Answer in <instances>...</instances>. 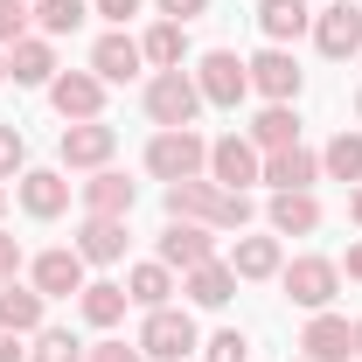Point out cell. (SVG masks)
Returning <instances> with one entry per match:
<instances>
[{"instance_id": "f546056e", "label": "cell", "mask_w": 362, "mask_h": 362, "mask_svg": "<svg viewBox=\"0 0 362 362\" xmlns=\"http://www.w3.org/2000/svg\"><path fill=\"white\" fill-rule=\"evenodd\" d=\"M320 175H327V181H349V188L362 181V126H341V133L320 146Z\"/></svg>"}, {"instance_id": "f35d334b", "label": "cell", "mask_w": 362, "mask_h": 362, "mask_svg": "<svg viewBox=\"0 0 362 362\" xmlns=\"http://www.w3.org/2000/svg\"><path fill=\"white\" fill-rule=\"evenodd\" d=\"M153 14H160V21H181V28H188L195 14H209V0H153Z\"/></svg>"}, {"instance_id": "ac0fdd59", "label": "cell", "mask_w": 362, "mask_h": 362, "mask_svg": "<svg viewBox=\"0 0 362 362\" xmlns=\"http://www.w3.org/2000/svg\"><path fill=\"white\" fill-rule=\"evenodd\" d=\"M0 327L21 334V341H28L35 327H49V300L28 286V279H7V286H0Z\"/></svg>"}, {"instance_id": "4fadbf2b", "label": "cell", "mask_w": 362, "mask_h": 362, "mask_svg": "<svg viewBox=\"0 0 362 362\" xmlns=\"http://www.w3.org/2000/svg\"><path fill=\"white\" fill-rule=\"evenodd\" d=\"M209 181H223V188H258L265 181V153L251 146L244 133H223V139H209Z\"/></svg>"}, {"instance_id": "ab89813d", "label": "cell", "mask_w": 362, "mask_h": 362, "mask_svg": "<svg viewBox=\"0 0 362 362\" xmlns=\"http://www.w3.org/2000/svg\"><path fill=\"white\" fill-rule=\"evenodd\" d=\"M0 362H28V349H21V334H7V327H0Z\"/></svg>"}, {"instance_id": "4316f807", "label": "cell", "mask_w": 362, "mask_h": 362, "mask_svg": "<svg viewBox=\"0 0 362 362\" xmlns=\"http://www.w3.org/2000/svg\"><path fill=\"white\" fill-rule=\"evenodd\" d=\"M244 139H251L258 153H286V146H300V112H293V105H265V112L244 126Z\"/></svg>"}, {"instance_id": "277c9868", "label": "cell", "mask_w": 362, "mask_h": 362, "mask_svg": "<svg viewBox=\"0 0 362 362\" xmlns=\"http://www.w3.org/2000/svg\"><path fill=\"white\" fill-rule=\"evenodd\" d=\"M195 349H202V327L188 307H153L139 320V356L146 362H188Z\"/></svg>"}, {"instance_id": "836d02e7", "label": "cell", "mask_w": 362, "mask_h": 362, "mask_svg": "<svg viewBox=\"0 0 362 362\" xmlns=\"http://www.w3.org/2000/svg\"><path fill=\"white\" fill-rule=\"evenodd\" d=\"M21 168H28V139L21 126H0V181H21Z\"/></svg>"}, {"instance_id": "8fae6325", "label": "cell", "mask_w": 362, "mask_h": 362, "mask_svg": "<svg viewBox=\"0 0 362 362\" xmlns=\"http://www.w3.org/2000/svg\"><path fill=\"white\" fill-rule=\"evenodd\" d=\"M153 258L168 272H195V265H209L216 258V230L209 223H181V216H168V230L153 237Z\"/></svg>"}, {"instance_id": "b9f144b4", "label": "cell", "mask_w": 362, "mask_h": 362, "mask_svg": "<svg viewBox=\"0 0 362 362\" xmlns=\"http://www.w3.org/2000/svg\"><path fill=\"white\" fill-rule=\"evenodd\" d=\"M349 216H356V230H362V181L349 188Z\"/></svg>"}, {"instance_id": "1f68e13d", "label": "cell", "mask_w": 362, "mask_h": 362, "mask_svg": "<svg viewBox=\"0 0 362 362\" xmlns=\"http://www.w3.org/2000/svg\"><path fill=\"white\" fill-rule=\"evenodd\" d=\"M28 362H84V341L70 327H35L28 334Z\"/></svg>"}, {"instance_id": "ffe728a7", "label": "cell", "mask_w": 362, "mask_h": 362, "mask_svg": "<svg viewBox=\"0 0 362 362\" xmlns=\"http://www.w3.org/2000/svg\"><path fill=\"white\" fill-rule=\"evenodd\" d=\"M237 279H279L286 272V251H279V237L272 230H251V237H237L230 244V258H223Z\"/></svg>"}, {"instance_id": "5bb4252c", "label": "cell", "mask_w": 362, "mask_h": 362, "mask_svg": "<svg viewBox=\"0 0 362 362\" xmlns=\"http://www.w3.org/2000/svg\"><path fill=\"white\" fill-rule=\"evenodd\" d=\"M14 202H21L35 223H56V216L70 209V175H63V168H21V181H14Z\"/></svg>"}, {"instance_id": "9c48e42d", "label": "cell", "mask_w": 362, "mask_h": 362, "mask_svg": "<svg viewBox=\"0 0 362 362\" xmlns=\"http://www.w3.org/2000/svg\"><path fill=\"white\" fill-rule=\"evenodd\" d=\"M307 35H314V49L327 63H349V56H362V7L356 0H320Z\"/></svg>"}, {"instance_id": "6da1fadb", "label": "cell", "mask_w": 362, "mask_h": 362, "mask_svg": "<svg viewBox=\"0 0 362 362\" xmlns=\"http://www.w3.org/2000/svg\"><path fill=\"white\" fill-rule=\"evenodd\" d=\"M168 216L209 223V230H244L251 223V195H244V188H223V181H209V175H195V181H175V188H168Z\"/></svg>"}, {"instance_id": "2e32d148", "label": "cell", "mask_w": 362, "mask_h": 362, "mask_svg": "<svg viewBox=\"0 0 362 362\" xmlns=\"http://www.w3.org/2000/svg\"><path fill=\"white\" fill-rule=\"evenodd\" d=\"M265 223H272V237H314V230H320V202H314V188H272Z\"/></svg>"}, {"instance_id": "7bdbcfd3", "label": "cell", "mask_w": 362, "mask_h": 362, "mask_svg": "<svg viewBox=\"0 0 362 362\" xmlns=\"http://www.w3.org/2000/svg\"><path fill=\"white\" fill-rule=\"evenodd\" d=\"M356 362H362V320H356Z\"/></svg>"}, {"instance_id": "7a4b0ae2", "label": "cell", "mask_w": 362, "mask_h": 362, "mask_svg": "<svg viewBox=\"0 0 362 362\" xmlns=\"http://www.w3.org/2000/svg\"><path fill=\"white\" fill-rule=\"evenodd\" d=\"M146 175L168 181V188L209 175V139L195 133V126H168V133H153V139H146Z\"/></svg>"}, {"instance_id": "c3c4849f", "label": "cell", "mask_w": 362, "mask_h": 362, "mask_svg": "<svg viewBox=\"0 0 362 362\" xmlns=\"http://www.w3.org/2000/svg\"><path fill=\"white\" fill-rule=\"evenodd\" d=\"M307 7H314V0H307Z\"/></svg>"}, {"instance_id": "f1b7e54d", "label": "cell", "mask_w": 362, "mask_h": 362, "mask_svg": "<svg viewBox=\"0 0 362 362\" xmlns=\"http://www.w3.org/2000/svg\"><path fill=\"white\" fill-rule=\"evenodd\" d=\"M314 181H320V153H314V146L265 153V188H314Z\"/></svg>"}, {"instance_id": "8992f818", "label": "cell", "mask_w": 362, "mask_h": 362, "mask_svg": "<svg viewBox=\"0 0 362 362\" xmlns=\"http://www.w3.org/2000/svg\"><path fill=\"white\" fill-rule=\"evenodd\" d=\"M279 286H286V300H293V307L327 314V307H334V293H341V265H334V258H320V251H300V258H286Z\"/></svg>"}, {"instance_id": "cb8c5ba5", "label": "cell", "mask_w": 362, "mask_h": 362, "mask_svg": "<svg viewBox=\"0 0 362 362\" xmlns=\"http://www.w3.org/2000/svg\"><path fill=\"white\" fill-rule=\"evenodd\" d=\"M258 28H265V42L293 49L314 28V7H307V0H258Z\"/></svg>"}, {"instance_id": "44dd1931", "label": "cell", "mask_w": 362, "mask_h": 362, "mask_svg": "<svg viewBox=\"0 0 362 362\" xmlns=\"http://www.w3.org/2000/svg\"><path fill=\"white\" fill-rule=\"evenodd\" d=\"M300 349H307V362H349V356H356V327H349V320L327 307V314H314V320H307Z\"/></svg>"}, {"instance_id": "4dcf8cb0", "label": "cell", "mask_w": 362, "mask_h": 362, "mask_svg": "<svg viewBox=\"0 0 362 362\" xmlns=\"http://www.w3.org/2000/svg\"><path fill=\"white\" fill-rule=\"evenodd\" d=\"M28 14H35V35H77L90 21V0H28Z\"/></svg>"}, {"instance_id": "7dc6e473", "label": "cell", "mask_w": 362, "mask_h": 362, "mask_svg": "<svg viewBox=\"0 0 362 362\" xmlns=\"http://www.w3.org/2000/svg\"><path fill=\"white\" fill-rule=\"evenodd\" d=\"M293 362H307V356H293Z\"/></svg>"}, {"instance_id": "d590c367", "label": "cell", "mask_w": 362, "mask_h": 362, "mask_svg": "<svg viewBox=\"0 0 362 362\" xmlns=\"http://www.w3.org/2000/svg\"><path fill=\"white\" fill-rule=\"evenodd\" d=\"M84 362H146V356H139V341H112V334H105V341L84 349Z\"/></svg>"}, {"instance_id": "5b68a950", "label": "cell", "mask_w": 362, "mask_h": 362, "mask_svg": "<svg viewBox=\"0 0 362 362\" xmlns=\"http://www.w3.org/2000/svg\"><path fill=\"white\" fill-rule=\"evenodd\" d=\"M195 90H202V105L237 112V105L251 98V63H244L237 49H202V56H195Z\"/></svg>"}, {"instance_id": "60d3db41", "label": "cell", "mask_w": 362, "mask_h": 362, "mask_svg": "<svg viewBox=\"0 0 362 362\" xmlns=\"http://www.w3.org/2000/svg\"><path fill=\"white\" fill-rule=\"evenodd\" d=\"M341 279H356V286H362V237L349 244V258H341Z\"/></svg>"}, {"instance_id": "83f0119b", "label": "cell", "mask_w": 362, "mask_h": 362, "mask_svg": "<svg viewBox=\"0 0 362 362\" xmlns=\"http://www.w3.org/2000/svg\"><path fill=\"white\" fill-rule=\"evenodd\" d=\"M139 56H146V70H188V28L181 21H153L139 35Z\"/></svg>"}, {"instance_id": "d6a6232c", "label": "cell", "mask_w": 362, "mask_h": 362, "mask_svg": "<svg viewBox=\"0 0 362 362\" xmlns=\"http://www.w3.org/2000/svg\"><path fill=\"white\" fill-rule=\"evenodd\" d=\"M202 362H251V341H244V327H223V334H209V341H202Z\"/></svg>"}, {"instance_id": "7c38bea8", "label": "cell", "mask_w": 362, "mask_h": 362, "mask_svg": "<svg viewBox=\"0 0 362 362\" xmlns=\"http://www.w3.org/2000/svg\"><path fill=\"white\" fill-rule=\"evenodd\" d=\"M84 272H90V265L70 251V244H49V251L28 258V286H35L42 300H70V293H84V286H90Z\"/></svg>"}, {"instance_id": "603a6c76", "label": "cell", "mask_w": 362, "mask_h": 362, "mask_svg": "<svg viewBox=\"0 0 362 362\" xmlns=\"http://www.w3.org/2000/svg\"><path fill=\"white\" fill-rule=\"evenodd\" d=\"M126 307H133V300H126V279H90L84 293H77V314H84L98 334H112V327L126 320Z\"/></svg>"}, {"instance_id": "52a82bcc", "label": "cell", "mask_w": 362, "mask_h": 362, "mask_svg": "<svg viewBox=\"0 0 362 362\" xmlns=\"http://www.w3.org/2000/svg\"><path fill=\"white\" fill-rule=\"evenodd\" d=\"M112 153H119V126H105V119H77L56 139V168L63 175H98V168H112Z\"/></svg>"}, {"instance_id": "30bf717a", "label": "cell", "mask_w": 362, "mask_h": 362, "mask_svg": "<svg viewBox=\"0 0 362 362\" xmlns=\"http://www.w3.org/2000/svg\"><path fill=\"white\" fill-rule=\"evenodd\" d=\"M105 77L98 70H56L49 77V105H56V119L63 126H77V119H105Z\"/></svg>"}, {"instance_id": "f6af8a7d", "label": "cell", "mask_w": 362, "mask_h": 362, "mask_svg": "<svg viewBox=\"0 0 362 362\" xmlns=\"http://www.w3.org/2000/svg\"><path fill=\"white\" fill-rule=\"evenodd\" d=\"M0 216H7V181H0Z\"/></svg>"}, {"instance_id": "9a60e30c", "label": "cell", "mask_w": 362, "mask_h": 362, "mask_svg": "<svg viewBox=\"0 0 362 362\" xmlns=\"http://www.w3.org/2000/svg\"><path fill=\"white\" fill-rule=\"evenodd\" d=\"M90 70H98L105 84H133L139 70H146V56H139V35H126V28H105V35L90 42Z\"/></svg>"}, {"instance_id": "e0dca14e", "label": "cell", "mask_w": 362, "mask_h": 362, "mask_svg": "<svg viewBox=\"0 0 362 362\" xmlns=\"http://www.w3.org/2000/svg\"><path fill=\"white\" fill-rule=\"evenodd\" d=\"M77 202H84V216H133L139 188L119 175V168H98L90 181H77Z\"/></svg>"}, {"instance_id": "bcb514c9", "label": "cell", "mask_w": 362, "mask_h": 362, "mask_svg": "<svg viewBox=\"0 0 362 362\" xmlns=\"http://www.w3.org/2000/svg\"><path fill=\"white\" fill-rule=\"evenodd\" d=\"M356 119H362V90H356Z\"/></svg>"}, {"instance_id": "ee69618b", "label": "cell", "mask_w": 362, "mask_h": 362, "mask_svg": "<svg viewBox=\"0 0 362 362\" xmlns=\"http://www.w3.org/2000/svg\"><path fill=\"white\" fill-rule=\"evenodd\" d=\"M0 84H7V49H0Z\"/></svg>"}, {"instance_id": "d4e9b609", "label": "cell", "mask_w": 362, "mask_h": 362, "mask_svg": "<svg viewBox=\"0 0 362 362\" xmlns=\"http://www.w3.org/2000/svg\"><path fill=\"white\" fill-rule=\"evenodd\" d=\"M181 293H188V307H230V293H237V272L223 265V258H209V265H195V272H181Z\"/></svg>"}, {"instance_id": "ba28073f", "label": "cell", "mask_w": 362, "mask_h": 362, "mask_svg": "<svg viewBox=\"0 0 362 362\" xmlns=\"http://www.w3.org/2000/svg\"><path fill=\"white\" fill-rule=\"evenodd\" d=\"M251 63V90L265 98V105H300V90H307V70H300V56L293 49L265 42L258 56H244Z\"/></svg>"}, {"instance_id": "7402d4cb", "label": "cell", "mask_w": 362, "mask_h": 362, "mask_svg": "<svg viewBox=\"0 0 362 362\" xmlns=\"http://www.w3.org/2000/svg\"><path fill=\"white\" fill-rule=\"evenodd\" d=\"M49 77H56V42H49V35H21V42L7 49V84L49 90Z\"/></svg>"}, {"instance_id": "8d00e7d4", "label": "cell", "mask_w": 362, "mask_h": 362, "mask_svg": "<svg viewBox=\"0 0 362 362\" xmlns=\"http://www.w3.org/2000/svg\"><path fill=\"white\" fill-rule=\"evenodd\" d=\"M21 272H28V251H21V237H14V230H0V286H7V279H21Z\"/></svg>"}, {"instance_id": "e575fe53", "label": "cell", "mask_w": 362, "mask_h": 362, "mask_svg": "<svg viewBox=\"0 0 362 362\" xmlns=\"http://www.w3.org/2000/svg\"><path fill=\"white\" fill-rule=\"evenodd\" d=\"M28 21H35V14H28V0H0V49H14L21 35H35Z\"/></svg>"}, {"instance_id": "3957f363", "label": "cell", "mask_w": 362, "mask_h": 362, "mask_svg": "<svg viewBox=\"0 0 362 362\" xmlns=\"http://www.w3.org/2000/svg\"><path fill=\"white\" fill-rule=\"evenodd\" d=\"M139 105H146V119L168 133V126H195L202 119V90H195V70H153L146 90H139Z\"/></svg>"}, {"instance_id": "d6986e66", "label": "cell", "mask_w": 362, "mask_h": 362, "mask_svg": "<svg viewBox=\"0 0 362 362\" xmlns=\"http://www.w3.org/2000/svg\"><path fill=\"white\" fill-rule=\"evenodd\" d=\"M70 251H77L84 265H119V258H126V216H84Z\"/></svg>"}, {"instance_id": "74e56055", "label": "cell", "mask_w": 362, "mask_h": 362, "mask_svg": "<svg viewBox=\"0 0 362 362\" xmlns=\"http://www.w3.org/2000/svg\"><path fill=\"white\" fill-rule=\"evenodd\" d=\"M90 14H105L112 28H126L133 14H146V0H90Z\"/></svg>"}, {"instance_id": "484cf974", "label": "cell", "mask_w": 362, "mask_h": 362, "mask_svg": "<svg viewBox=\"0 0 362 362\" xmlns=\"http://www.w3.org/2000/svg\"><path fill=\"white\" fill-rule=\"evenodd\" d=\"M175 293H181V286H175V272L160 265V258H146V265L126 272V300H133L139 314H153V307H175Z\"/></svg>"}]
</instances>
